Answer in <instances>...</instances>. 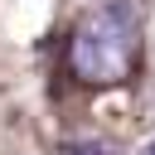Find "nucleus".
Masks as SVG:
<instances>
[{
    "label": "nucleus",
    "instance_id": "nucleus-1",
    "mask_svg": "<svg viewBox=\"0 0 155 155\" xmlns=\"http://www.w3.org/2000/svg\"><path fill=\"white\" fill-rule=\"evenodd\" d=\"M136 19L126 5H102L92 15H82V24L73 29V73L92 87H111V82H126L131 68H136Z\"/></svg>",
    "mask_w": 155,
    "mask_h": 155
}]
</instances>
